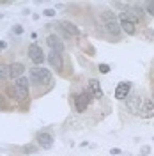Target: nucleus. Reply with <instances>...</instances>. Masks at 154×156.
Instances as JSON below:
<instances>
[{
	"mask_svg": "<svg viewBox=\"0 0 154 156\" xmlns=\"http://www.w3.org/2000/svg\"><path fill=\"white\" fill-rule=\"evenodd\" d=\"M101 18L104 20V27H106V32L108 34H112V36H121V32H122V29H121V23L117 21V16L113 14V12H110V11H103Z\"/></svg>",
	"mask_w": 154,
	"mask_h": 156,
	"instance_id": "1",
	"label": "nucleus"
},
{
	"mask_svg": "<svg viewBox=\"0 0 154 156\" xmlns=\"http://www.w3.org/2000/svg\"><path fill=\"white\" fill-rule=\"evenodd\" d=\"M29 76H30V82H34L36 85H46L51 82V73L44 68H39V66L32 68Z\"/></svg>",
	"mask_w": 154,
	"mask_h": 156,
	"instance_id": "2",
	"label": "nucleus"
},
{
	"mask_svg": "<svg viewBox=\"0 0 154 156\" xmlns=\"http://www.w3.org/2000/svg\"><path fill=\"white\" fill-rule=\"evenodd\" d=\"M119 23H121L122 32H126L128 36H135V34H136V23H138V21L135 20L128 11H122V12L119 14Z\"/></svg>",
	"mask_w": 154,
	"mask_h": 156,
	"instance_id": "3",
	"label": "nucleus"
},
{
	"mask_svg": "<svg viewBox=\"0 0 154 156\" xmlns=\"http://www.w3.org/2000/svg\"><path fill=\"white\" fill-rule=\"evenodd\" d=\"M142 105H144V101H142V96L140 94H129L128 98H126V108L131 112L133 115H140V112H142Z\"/></svg>",
	"mask_w": 154,
	"mask_h": 156,
	"instance_id": "4",
	"label": "nucleus"
},
{
	"mask_svg": "<svg viewBox=\"0 0 154 156\" xmlns=\"http://www.w3.org/2000/svg\"><path fill=\"white\" fill-rule=\"evenodd\" d=\"M91 99H94L92 96H91V92L85 89L83 92L76 94L74 96V106H76V112H80V114H83L85 110H87V106H89V103H91Z\"/></svg>",
	"mask_w": 154,
	"mask_h": 156,
	"instance_id": "5",
	"label": "nucleus"
},
{
	"mask_svg": "<svg viewBox=\"0 0 154 156\" xmlns=\"http://www.w3.org/2000/svg\"><path fill=\"white\" fill-rule=\"evenodd\" d=\"M29 57H30V61L34 64H43L44 62V52H43V48L39 46V44H36V43H32L30 46H29Z\"/></svg>",
	"mask_w": 154,
	"mask_h": 156,
	"instance_id": "6",
	"label": "nucleus"
},
{
	"mask_svg": "<svg viewBox=\"0 0 154 156\" xmlns=\"http://www.w3.org/2000/svg\"><path fill=\"white\" fill-rule=\"evenodd\" d=\"M46 59H48V62H50V66L53 68V69L60 71L62 68H64V61H62V55L59 52H50Z\"/></svg>",
	"mask_w": 154,
	"mask_h": 156,
	"instance_id": "7",
	"label": "nucleus"
},
{
	"mask_svg": "<svg viewBox=\"0 0 154 156\" xmlns=\"http://www.w3.org/2000/svg\"><path fill=\"white\" fill-rule=\"evenodd\" d=\"M46 44L51 48V52H59V53L64 52V43H62L55 34H50V36L46 37Z\"/></svg>",
	"mask_w": 154,
	"mask_h": 156,
	"instance_id": "8",
	"label": "nucleus"
},
{
	"mask_svg": "<svg viewBox=\"0 0 154 156\" xmlns=\"http://www.w3.org/2000/svg\"><path fill=\"white\" fill-rule=\"evenodd\" d=\"M131 92V83L129 82H121L115 89V98L117 99H126Z\"/></svg>",
	"mask_w": 154,
	"mask_h": 156,
	"instance_id": "9",
	"label": "nucleus"
},
{
	"mask_svg": "<svg viewBox=\"0 0 154 156\" xmlns=\"http://www.w3.org/2000/svg\"><path fill=\"white\" fill-rule=\"evenodd\" d=\"M23 73H25V66H23L21 62L9 64V78H12V80H18V78H21V76H23Z\"/></svg>",
	"mask_w": 154,
	"mask_h": 156,
	"instance_id": "10",
	"label": "nucleus"
},
{
	"mask_svg": "<svg viewBox=\"0 0 154 156\" xmlns=\"http://www.w3.org/2000/svg\"><path fill=\"white\" fill-rule=\"evenodd\" d=\"M59 29H60L62 32H66L67 36H80V34H82L80 29H78L74 23H71V21H60V23H59Z\"/></svg>",
	"mask_w": 154,
	"mask_h": 156,
	"instance_id": "11",
	"label": "nucleus"
},
{
	"mask_svg": "<svg viewBox=\"0 0 154 156\" xmlns=\"http://www.w3.org/2000/svg\"><path fill=\"white\" fill-rule=\"evenodd\" d=\"M37 142H39V146H41L43 149H51V146H53V135L43 131V133L37 135Z\"/></svg>",
	"mask_w": 154,
	"mask_h": 156,
	"instance_id": "12",
	"label": "nucleus"
},
{
	"mask_svg": "<svg viewBox=\"0 0 154 156\" xmlns=\"http://www.w3.org/2000/svg\"><path fill=\"white\" fill-rule=\"evenodd\" d=\"M87 91L91 92V96L92 98H96V99H99V98H103V91H101V85H99V82L98 80H89V87H87Z\"/></svg>",
	"mask_w": 154,
	"mask_h": 156,
	"instance_id": "13",
	"label": "nucleus"
},
{
	"mask_svg": "<svg viewBox=\"0 0 154 156\" xmlns=\"http://www.w3.org/2000/svg\"><path fill=\"white\" fill-rule=\"evenodd\" d=\"M9 91H11V94H14V98H16L18 101H25V99L29 98V89H25V87L14 85V87H11Z\"/></svg>",
	"mask_w": 154,
	"mask_h": 156,
	"instance_id": "14",
	"label": "nucleus"
},
{
	"mask_svg": "<svg viewBox=\"0 0 154 156\" xmlns=\"http://www.w3.org/2000/svg\"><path fill=\"white\" fill-rule=\"evenodd\" d=\"M140 115H142L144 119H151V117H154V101H152V99H147V101H144Z\"/></svg>",
	"mask_w": 154,
	"mask_h": 156,
	"instance_id": "15",
	"label": "nucleus"
},
{
	"mask_svg": "<svg viewBox=\"0 0 154 156\" xmlns=\"http://www.w3.org/2000/svg\"><path fill=\"white\" fill-rule=\"evenodd\" d=\"M7 76H9V66L0 64V80H5Z\"/></svg>",
	"mask_w": 154,
	"mask_h": 156,
	"instance_id": "16",
	"label": "nucleus"
},
{
	"mask_svg": "<svg viewBox=\"0 0 154 156\" xmlns=\"http://www.w3.org/2000/svg\"><path fill=\"white\" fill-rule=\"evenodd\" d=\"M29 82H30V78H27V76H21L16 80L14 85H20V87H25V89H29Z\"/></svg>",
	"mask_w": 154,
	"mask_h": 156,
	"instance_id": "17",
	"label": "nucleus"
},
{
	"mask_svg": "<svg viewBox=\"0 0 154 156\" xmlns=\"http://www.w3.org/2000/svg\"><path fill=\"white\" fill-rule=\"evenodd\" d=\"M145 9H147V12H149L151 16H154V0H151V2H145Z\"/></svg>",
	"mask_w": 154,
	"mask_h": 156,
	"instance_id": "18",
	"label": "nucleus"
},
{
	"mask_svg": "<svg viewBox=\"0 0 154 156\" xmlns=\"http://www.w3.org/2000/svg\"><path fill=\"white\" fill-rule=\"evenodd\" d=\"M149 153H151V147L144 146L142 149H140V154H138V156H149Z\"/></svg>",
	"mask_w": 154,
	"mask_h": 156,
	"instance_id": "19",
	"label": "nucleus"
},
{
	"mask_svg": "<svg viewBox=\"0 0 154 156\" xmlns=\"http://www.w3.org/2000/svg\"><path fill=\"white\" fill-rule=\"evenodd\" d=\"M43 14H44V16H48V18H53V16L57 14V11H55V9H44Z\"/></svg>",
	"mask_w": 154,
	"mask_h": 156,
	"instance_id": "20",
	"label": "nucleus"
},
{
	"mask_svg": "<svg viewBox=\"0 0 154 156\" xmlns=\"http://www.w3.org/2000/svg\"><path fill=\"white\" fill-rule=\"evenodd\" d=\"M23 151H25V153H36V151H37V147L32 146V144H29V146L23 147Z\"/></svg>",
	"mask_w": 154,
	"mask_h": 156,
	"instance_id": "21",
	"label": "nucleus"
},
{
	"mask_svg": "<svg viewBox=\"0 0 154 156\" xmlns=\"http://www.w3.org/2000/svg\"><path fill=\"white\" fill-rule=\"evenodd\" d=\"M99 71H101L103 75H106L110 71V66H108V64H99Z\"/></svg>",
	"mask_w": 154,
	"mask_h": 156,
	"instance_id": "22",
	"label": "nucleus"
},
{
	"mask_svg": "<svg viewBox=\"0 0 154 156\" xmlns=\"http://www.w3.org/2000/svg\"><path fill=\"white\" fill-rule=\"evenodd\" d=\"M7 108V103H5V98L0 94V110H5Z\"/></svg>",
	"mask_w": 154,
	"mask_h": 156,
	"instance_id": "23",
	"label": "nucleus"
},
{
	"mask_svg": "<svg viewBox=\"0 0 154 156\" xmlns=\"http://www.w3.org/2000/svg\"><path fill=\"white\" fill-rule=\"evenodd\" d=\"M12 30H14V34H18V36H20V34H23V27H21V25H16Z\"/></svg>",
	"mask_w": 154,
	"mask_h": 156,
	"instance_id": "24",
	"label": "nucleus"
},
{
	"mask_svg": "<svg viewBox=\"0 0 154 156\" xmlns=\"http://www.w3.org/2000/svg\"><path fill=\"white\" fill-rule=\"evenodd\" d=\"M110 154H113V156L121 154V149H119V147H113V149H110Z\"/></svg>",
	"mask_w": 154,
	"mask_h": 156,
	"instance_id": "25",
	"label": "nucleus"
},
{
	"mask_svg": "<svg viewBox=\"0 0 154 156\" xmlns=\"http://www.w3.org/2000/svg\"><path fill=\"white\" fill-rule=\"evenodd\" d=\"M4 48H5V43L2 41V43H0V50H4Z\"/></svg>",
	"mask_w": 154,
	"mask_h": 156,
	"instance_id": "26",
	"label": "nucleus"
},
{
	"mask_svg": "<svg viewBox=\"0 0 154 156\" xmlns=\"http://www.w3.org/2000/svg\"><path fill=\"white\" fill-rule=\"evenodd\" d=\"M2 18H4V14H0V20H2Z\"/></svg>",
	"mask_w": 154,
	"mask_h": 156,
	"instance_id": "27",
	"label": "nucleus"
},
{
	"mask_svg": "<svg viewBox=\"0 0 154 156\" xmlns=\"http://www.w3.org/2000/svg\"><path fill=\"white\" fill-rule=\"evenodd\" d=\"M152 101H154V92H152Z\"/></svg>",
	"mask_w": 154,
	"mask_h": 156,
	"instance_id": "28",
	"label": "nucleus"
}]
</instances>
